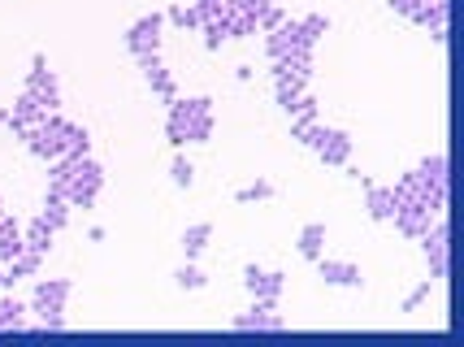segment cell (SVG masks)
I'll return each instance as SVG.
<instances>
[{
	"instance_id": "19",
	"label": "cell",
	"mask_w": 464,
	"mask_h": 347,
	"mask_svg": "<svg viewBox=\"0 0 464 347\" xmlns=\"http://www.w3.org/2000/svg\"><path fill=\"white\" fill-rule=\"evenodd\" d=\"M208 239H213V222H196L182 230V252H187V261H196L204 247H208Z\"/></svg>"
},
{
	"instance_id": "8",
	"label": "cell",
	"mask_w": 464,
	"mask_h": 347,
	"mask_svg": "<svg viewBox=\"0 0 464 347\" xmlns=\"http://www.w3.org/2000/svg\"><path fill=\"white\" fill-rule=\"evenodd\" d=\"M243 286H247V295H252L256 304H278V295H283L286 278L278 274V269L247 265V269H243Z\"/></svg>"
},
{
	"instance_id": "21",
	"label": "cell",
	"mask_w": 464,
	"mask_h": 347,
	"mask_svg": "<svg viewBox=\"0 0 464 347\" xmlns=\"http://www.w3.org/2000/svg\"><path fill=\"white\" fill-rule=\"evenodd\" d=\"M0 330H26V304L14 295L0 300Z\"/></svg>"
},
{
	"instance_id": "29",
	"label": "cell",
	"mask_w": 464,
	"mask_h": 347,
	"mask_svg": "<svg viewBox=\"0 0 464 347\" xmlns=\"http://www.w3.org/2000/svg\"><path fill=\"white\" fill-rule=\"evenodd\" d=\"M425 5H430V0H391V9H395V14H404V18H421V9Z\"/></svg>"
},
{
	"instance_id": "32",
	"label": "cell",
	"mask_w": 464,
	"mask_h": 347,
	"mask_svg": "<svg viewBox=\"0 0 464 347\" xmlns=\"http://www.w3.org/2000/svg\"><path fill=\"white\" fill-rule=\"evenodd\" d=\"M0 217H5V200H0Z\"/></svg>"
},
{
	"instance_id": "9",
	"label": "cell",
	"mask_w": 464,
	"mask_h": 347,
	"mask_svg": "<svg viewBox=\"0 0 464 347\" xmlns=\"http://www.w3.org/2000/svg\"><path fill=\"white\" fill-rule=\"evenodd\" d=\"M447 239H451V230H447L443 217L421 235V247H425V261H430V278H434V283L447 278V256H451V244H447Z\"/></svg>"
},
{
	"instance_id": "17",
	"label": "cell",
	"mask_w": 464,
	"mask_h": 347,
	"mask_svg": "<svg viewBox=\"0 0 464 347\" xmlns=\"http://www.w3.org/2000/svg\"><path fill=\"white\" fill-rule=\"evenodd\" d=\"M53 239H57V230H53V226H44L40 217H35L31 226H22V244L31 247V252H40V256L53 252Z\"/></svg>"
},
{
	"instance_id": "11",
	"label": "cell",
	"mask_w": 464,
	"mask_h": 347,
	"mask_svg": "<svg viewBox=\"0 0 464 347\" xmlns=\"http://www.w3.org/2000/svg\"><path fill=\"white\" fill-rule=\"evenodd\" d=\"M140 70H143V79H148V87L161 96L165 104L179 96V82H174V74L161 65V53H152V57H140Z\"/></svg>"
},
{
	"instance_id": "10",
	"label": "cell",
	"mask_w": 464,
	"mask_h": 347,
	"mask_svg": "<svg viewBox=\"0 0 464 347\" xmlns=\"http://www.w3.org/2000/svg\"><path fill=\"white\" fill-rule=\"evenodd\" d=\"M44 113H48V109H44L31 92H22L18 101H14V109H9V118H5V126L14 130V140H22V135H26L35 122H44Z\"/></svg>"
},
{
	"instance_id": "3",
	"label": "cell",
	"mask_w": 464,
	"mask_h": 347,
	"mask_svg": "<svg viewBox=\"0 0 464 347\" xmlns=\"http://www.w3.org/2000/svg\"><path fill=\"white\" fill-rule=\"evenodd\" d=\"M74 283L70 278H40L35 283V295H31V313H40V334H61L65 330V300H70Z\"/></svg>"
},
{
	"instance_id": "18",
	"label": "cell",
	"mask_w": 464,
	"mask_h": 347,
	"mask_svg": "<svg viewBox=\"0 0 464 347\" xmlns=\"http://www.w3.org/2000/svg\"><path fill=\"white\" fill-rule=\"evenodd\" d=\"M300 256H304V261H317V256H325V222H308L300 230Z\"/></svg>"
},
{
	"instance_id": "23",
	"label": "cell",
	"mask_w": 464,
	"mask_h": 347,
	"mask_svg": "<svg viewBox=\"0 0 464 347\" xmlns=\"http://www.w3.org/2000/svg\"><path fill=\"white\" fill-rule=\"evenodd\" d=\"M235 200H239V205H261V200H274V183H265V178H256L252 187H243V191H235Z\"/></svg>"
},
{
	"instance_id": "16",
	"label": "cell",
	"mask_w": 464,
	"mask_h": 347,
	"mask_svg": "<svg viewBox=\"0 0 464 347\" xmlns=\"http://www.w3.org/2000/svg\"><path fill=\"white\" fill-rule=\"evenodd\" d=\"M40 222L44 226H53V230H61V226L70 222V200L61 196V191H44V208H40Z\"/></svg>"
},
{
	"instance_id": "13",
	"label": "cell",
	"mask_w": 464,
	"mask_h": 347,
	"mask_svg": "<svg viewBox=\"0 0 464 347\" xmlns=\"http://www.w3.org/2000/svg\"><path fill=\"white\" fill-rule=\"evenodd\" d=\"M230 326L235 330H261V334H278V330H286V317H278L274 304H256L252 313H239Z\"/></svg>"
},
{
	"instance_id": "12",
	"label": "cell",
	"mask_w": 464,
	"mask_h": 347,
	"mask_svg": "<svg viewBox=\"0 0 464 347\" xmlns=\"http://www.w3.org/2000/svg\"><path fill=\"white\" fill-rule=\"evenodd\" d=\"M356 178H361V187H364V208H369V217H373V222H391V217H395V191L369 183L364 174H356Z\"/></svg>"
},
{
	"instance_id": "30",
	"label": "cell",
	"mask_w": 464,
	"mask_h": 347,
	"mask_svg": "<svg viewBox=\"0 0 464 347\" xmlns=\"http://www.w3.org/2000/svg\"><path fill=\"white\" fill-rule=\"evenodd\" d=\"M230 5H235V9H243V14H252V18H261L274 0H230Z\"/></svg>"
},
{
	"instance_id": "4",
	"label": "cell",
	"mask_w": 464,
	"mask_h": 347,
	"mask_svg": "<svg viewBox=\"0 0 464 347\" xmlns=\"http://www.w3.org/2000/svg\"><path fill=\"white\" fill-rule=\"evenodd\" d=\"M61 191H65L70 208H92L104 191V169L92 161V157H74V161H70V178H65Z\"/></svg>"
},
{
	"instance_id": "25",
	"label": "cell",
	"mask_w": 464,
	"mask_h": 347,
	"mask_svg": "<svg viewBox=\"0 0 464 347\" xmlns=\"http://www.w3.org/2000/svg\"><path fill=\"white\" fill-rule=\"evenodd\" d=\"M430 286H434V278H425V283H417L412 291H408V300L400 304V313H417V308L430 300Z\"/></svg>"
},
{
	"instance_id": "1",
	"label": "cell",
	"mask_w": 464,
	"mask_h": 347,
	"mask_svg": "<svg viewBox=\"0 0 464 347\" xmlns=\"http://www.w3.org/2000/svg\"><path fill=\"white\" fill-rule=\"evenodd\" d=\"M165 140L182 148V143H208L213 140V101L208 96H191L169 101V118H165Z\"/></svg>"
},
{
	"instance_id": "20",
	"label": "cell",
	"mask_w": 464,
	"mask_h": 347,
	"mask_svg": "<svg viewBox=\"0 0 464 347\" xmlns=\"http://www.w3.org/2000/svg\"><path fill=\"white\" fill-rule=\"evenodd\" d=\"M92 152V135H87V126L70 122L65 118V157H87Z\"/></svg>"
},
{
	"instance_id": "5",
	"label": "cell",
	"mask_w": 464,
	"mask_h": 347,
	"mask_svg": "<svg viewBox=\"0 0 464 347\" xmlns=\"http://www.w3.org/2000/svg\"><path fill=\"white\" fill-rule=\"evenodd\" d=\"M313 48H317V43L304 35L300 18H283L274 31H265V53H269V62H278V57H313Z\"/></svg>"
},
{
	"instance_id": "31",
	"label": "cell",
	"mask_w": 464,
	"mask_h": 347,
	"mask_svg": "<svg viewBox=\"0 0 464 347\" xmlns=\"http://www.w3.org/2000/svg\"><path fill=\"white\" fill-rule=\"evenodd\" d=\"M5 118H9V113H5V109H0V126H5Z\"/></svg>"
},
{
	"instance_id": "28",
	"label": "cell",
	"mask_w": 464,
	"mask_h": 347,
	"mask_svg": "<svg viewBox=\"0 0 464 347\" xmlns=\"http://www.w3.org/2000/svg\"><path fill=\"white\" fill-rule=\"evenodd\" d=\"M191 5H196V14H200V26H204L208 18H218V14H222L230 0H191Z\"/></svg>"
},
{
	"instance_id": "7",
	"label": "cell",
	"mask_w": 464,
	"mask_h": 347,
	"mask_svg": "<svg viewBox=\"0 0 464 347\" xmlns=\"http://www.w3.org/2000/svg\"><path fill=\"white\" fill-rule=\"evenodd\" d=\"M22 92H31L44 109H57L61 104V82H57V74L48 70V57H44V53H35V62H31V74H26V87H22Z\"/></svg>"
},
{
	"instance_id": "14",
	"label": "cell",
	"mask_w": 464,
	"mask_h": 347,
	"mask_svg": "<svg viewBox=\"0 0 464 347\" xmlns=\"http://www.w3.org/2000/svg\"><path fill=\"white\" fill-rule=\"evenodd\" d=\"M317 274L325 278V286H364L361 278V269L352 265V261H325V256H317Z\"/></svg>"
},
{
	"instance_id": "26",
	"label": "cell",
	"mask_w": 464,
	"mask_h": 347,
	"mask_svg": "<svg viewBox=\"0 0 464 347\" xmlns=\"http://www.w3.org/2000/svg\"><path fill=\"white\" fill-rule=\"evenodd\" d=\"M300 26H304V35L317 43L325 31H330V18H325V14H308V18H300Z\"/></svg>"
},
{
	"instance_id": "2",
	"label": "cell",
	"mask_w": 464,
	"mask_h": 347,
	"mask_svg": "<svg viewBox=\"0 0 464 347\" xmlns=\"http://www.w3.org/2000/svg\"><path fill=\"white\" fill-rule=\"evenodd\" d=\"M291 140H300L304 148H313L325 165H339L343 169L352 161V135L339 126H322V122H300L291 118Z\"/></svg>"
},
{
	"instance_id": "6",
	"label": "cell",
	"mask_w": 464,
	"mask_h": 347,
	"mask_svg": "<svg viewBox=\"0 0 464 347\" xmlns=\"http://www.w3.org/2000/svg\"><path fill=\"white\" fill-rule=\"evenodd\" d=\"M161 31H165V14H143V18L130 22V31H126V53H130L135 62L161 53Z\"/></svg>"
},
{
	"instance_id": "24",
	"label": "cell",
	"mask_w": 464,
	"mask_h": 347,
	"mask_svg": "<svg viewBox=\"0 0 464 347\" xmlns=\"http://www.w3.org/2000/svg\"><path fill=\"white\" fill-rule=\"evenodd\" d=\"M174 283H179L182 291H200V286L208 283V278H204V269H196L191 261H187V265H182L179 274H174Z\"/></svg>"
},
{
	"instance_id": "22",
	"label": "cell",
	"mask_w": 464,
	"mask_h": 347,
	"mask_svg": "<svg viewBox=\"0 0 464 347\" xmlns=\"http://www.w3.org/2000/svg\"><path fill=\"white\" fill-rule=\"evenodd\" d=\"M165 22H174V26H182V31H200V14H196V5H174V9L165 14Z\"/></svg>"
},
{
	"instance_id": "27",
	"label": "cell",
	"mask_w": 464,
	"mask_h": 347,
	"mask_svg": "<svg viewBox=\"0 0 464 347\" xmlns=\"http://www.w3.org/2000/svg\"><path fill=\"white\" fill-rule=\"evenodd\" d=\"M169 178H174V187H191V183H196V169H191V161H187V157H174V165H169Z\"/></svg>"
},
{
	"instance_id": "15",
	"label": "cell",
	"mask_w": 464,
	"mask_h": 347,
	"mask_svg": "<svg viewBox=\"0 0 464 347\" xmlns=\"http://www.w3.org/2000/svg\"><path fill=\"white\" fill-rule=\"evenodd\" d=\"M447 18H451V0H430L421 9V18H417V26H425L434 43H447Z\"/></svg>"
}]
</instances>
